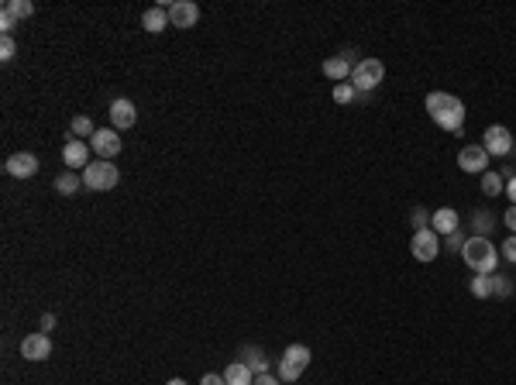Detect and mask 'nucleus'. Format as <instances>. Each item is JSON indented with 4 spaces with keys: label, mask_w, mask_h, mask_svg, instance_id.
<instances>
[{
    "label": "nucleus",
    "mask_w": 516,
    "mask_h": 385,
    "mask_svg": "<svg viewBox=\"0 0 516 385\" xmlns=\"http://www.w3.org/2000/svg\"><path fill=\"white\" fill-rule=\"evenodd\" d=\"M503 220H506V227H510V230L516 234V207H510V210H506V217H503Z\"/></svg>",
    "instance_id": "obj_36"
},
{
    "label": "nucleus",
    "mask_w": 516,
    "mask_h": 385,
    "mask_svg": "<svg viewBox=\"0 0 516 385\" xmlns=\"http://www.w3.org/2000/svg\"><path fill=\"white\" fill-rule=\"evenodd\" d=\"M72 134H79V138H93L97 134V127H93V120L90 117H72Z\"/></svg>",
    "instance_id": "obj_24"
},
{
    "label": "nucleus",
    "mask_w": 516,
    "mask_h": 385,
    "mask_svg": "<svg viewBox=\"0 0 516 385\" xmlns=\"http://www.w3.org/2000/svg\"><path fill=\"white\" fill-rule=\"evenodd\" d=\"M200 385H228V382H224V375H203Z\"/></svg>",
    "instance_id": "obj_35"
},
{
    "label": "nucleus",
    "mask_w": 516,
    "mask_h": 385,
    "mask_svg": "<svg viewBox=\"0 0 516 385\" xmlns=\"http://www.w3.org/2000/svg\"><path fill=\"white\" fill-rule=\"evenodd\" d=\"M482 148H485L489 155H510V152H513V134H510L503 124H492V127H485Z\"/></svg>",
    "instance_id": "obj_8"
},
{
    "label": "nucleus",
    "mask_w": 516,
    "mask_h": 385,
    "mask_svg": "<svg viewBox=\"0 0 516 385\" xmlns=\"http://www.w3.org/2000/svg\"><path fill=\"white\" fill-rule=\"evenodd\" d=\"M90 152H97L104 162H111L114 155H120V138L114 127H97V134L90 138Z\"/></svg>",
    "instance_id": "obj_7"
},
{
    "label": "nucleus",
    "mask_w": 516,
    "mask_h": 385,
    "mask_svg": "<svg viewBox=\"0 0 516 385\" xmlns=\"http://www.w3.org/2000/svg\"><path fill=\"white\" fill-rule=\"evenodd\" d=\"M458 165L464 172H489V152L482 145H464L458 152Z\"/></svg>",
    "instance_id": "obj_11"
},
{
    "label": "nucleus",
    "mask_w": 516,
    "mask_h": 385,
    "mask_svg": "<svg viewBox=\"0 0 516 385\" xmlns=\"http://www.w3.org/2000/svg\"><path fill=\"white\" fill-rule=\"evenodd\" d=\"M382 79H386V65H382L379 58H361V62L354 65V72H351V86H354L358 93H372Z\"/></svg>",
    "instance_id": "obj_4"
},
{
    "label": "nucleus",
    "mask_w": 516,
    "mask_h": 385,
    "mask_svg": "<svg viewBox=\"0 0 516 385\" xmlns=\"http://www.w3.org/2000/svg\"><path fill=\"white\" fill-rule=\"evenodd\" d=\"M427 110H430L434 124L444 127V131H461L464 127V104L458 97H451V93H430L427 97Z\"/></svg>",
    "instance_id": "obj_1"
},
{
    "label": "nucleus",
    "mask_w": 516,
    "mask_h": 385,
    "mask_svg": "<svg viewBox=\"0 0 516 385\" xmlns=\"http://www.w3.org/2000/svg\"><path fill=\"white\" fill-rule=\"evenodd\" d=\"M117 179H120V172H117V165L111 162H90L83 168V186L86 189H93V193H107V189H114Z\"/></svg>",
    "instance_id": "obj_3"
},
{
    "label": "nucleus",
    "mask_w": 516,
    "mask_h": 385,
    "mask_svg": "<svg viewBox=\"0 0 516 385\" xmlns=\"http://www.w3.org/2000/svg\"><path fill=\"white\" fill-rule=\"evenodd\" d=\"M14 28H17V17H14V14H7V10H3V14H0V31H3V35H10V31H14Z\"/></svg>",
    "instance_id": "obj_31"
},
{
    "label": "nucleus",
    "mask_w": 516,
    "mask_h": 385,
    "mask_svg": "<svg viewBox=\"0 0 516 385\" xmlns=\"http://www.w3.org/2000/svg\"><path fill=\"white\" fill-rule=\"evenodd\" d=\"M434 234H444V237H448V234H455V230H458L461 227V220H458V214H455V210H451V207H441V210H434Z\"/></svg>",
    "instance_id": "obj_17"
},
{
    "label": "nucleus",
    "mask_w": 516,
    "mask_h": 385,
    "mask_svg": "<svg viewBox=\"0 0 516 385\" xmlns=\"http://www.w3.org/2000/svg\"><path fill=\"white\" fill-rule=\"evenodd\" d=\"M427 220H430V214H427L423 207H416V210H413V220H409V223H413V230H427Z\"/></svg>",
    "instance_id": "obj_29"
},
{
    "label": "nucleus",
    "mask_w": 516,
    "mask_h": 385,
    "mask_svg": "<svg viewBox=\"0 0 516 385\" xmlns=\"http://www.w3.org/2000/svg\"><path fill=\"white\" fill-rule=\"evenodd\" d=\"M513 292V282L506 275H492V296H510Z\"/></svg>",
    "instance_id": "obj_26"
},
{
    "label": "nucleus",
    "mask_w": 516,
    "mask_h": 385,
    "mask_svg": "<svg viewBox=\"0 0 516 385\" xmlns=\"http://www.w3.org/2000/svg\"><path fill=\"white\" fill-rule=\"evenodd\" d=\"M506 196H510V203L516 207V175H510V179H506Z\"/></svg>",
    "instance_id": "obj_33"
},
{
    "label": "nucleus",
    "mask_w": 516,
    "mask_h": 385,
    "mask_svg": "<svg viewBox=\"0 0 516 385\" xmlns=\"http://www.w3.org/2000/svg\"><path fill=\"white\" fill-rule=\"evenodd\" d=\"M409 251H413V258H416V262H434V258L441 255V237L434 234V227L416 230V234H413V241H409Z\"/></svg>",
    "instance_id": "obj_6"
},
{
    "label": "nucleus",
    "mask_w": 516,
    "mask_h": 385,
    "mask_svg": "<svg viewBox=\"0 0 516 385\" xmlns=\"http://www.w3.org/2000/svg\"><path fill=\"white\" fill-rule=\"evenodd\" d=\"M448 248H451V251H461V248H464V241H461L458 230H455V234H448Z\"/></svg>",
    "instance_id": "obj_32"
},
{
    "label": "nucleus",
    "mask_w": 516,
    "mask_h": 385,
    "mask_svg": "<svg viewBox=\"0 0 516 385\" xmlns=\"http://www.w3.org/2000/svg\"><path fill=\"white\" fill-rule=\"evenodd\" d=\"M14 52H17L14 38H10V35H3V42H0V58H3V62H10V58H14Z\"/></svg>",
    "instance_id": "obj_28"
},
{
    "label": "nucleus",
    "mask_w": 516,
    "mask_h": 385,
    "mask_svg": "<svg viewBox=\"0 0 516 385\" xmlns=\"http://www.w3.org/2000/svg\"><path fill=\"white\" fill-rule=\"evenodd\" d=\"M224 382L228 385H255V372L244 365V361H234L224 368Z\"/></svg>",
    "instance_id": "obj_18"
},
{
    "label": "nucleus",
    "mask_w": 516,
    "mask_h": 385,
    "mask_svg": "<svg viewBox=\"0 0 516 385\" xmlns=\"http://www.w3.org/2000/svg\"><path fill=\"white\" fill-rule=\"evenodd\" d=\"M3 10H7V14H14L17 21H24V17H31V14H35V3H31V0H7V3H3Z\"/></svg>",
    "instance_id": "obj_22"
},
{
    "label": "nucleus",
    "mask_w": 516,
    "mask_h": 385,
    "mask_svg": "<svg viewBox=\"0 0 516 385\" xmlns=\"http://www.w3.org/2000/svg\"><path fill=\"white\" fill-rule=\"evenodd\" d=\"M83 189V175L79 172H62L56 179V193H62V196H76Z\"/></svg>",
    "instance_id": "obj_20"
},
{
    "label": "nucleus",
    "mask_w": 516,
    "mask_h": 385,
    "mask_svg": "<svg viewBox=\"0 0 516 385\" xmlns=\"http://www.w3.org/2000/svg\"><path fill=\"white\" fill-rule=\"evenodd\" d=\"M21 358H28V361H49V358H52V340H49V333H28V337L21 340Z\"/></svg>",
    "instance_id": "obj_9"
},
{
    "label": "nucleus",
    "mask_w": 516,
    "mask_h": 385,
    "mask_svg": "<svg viewBox=\"0 0 516 385\" xmlns=\"http://www.w3.org/2000/svg\"><path fill=\"white\" fill-rule=\"evenodd\" d=\"M475 230H478V237H489V234H492V217L475 214Z\"/></svg>",
    "instance_id": "obj_27"
},
{
    "label": "nucleus",
    "mask_w": 516,
    "mask_h": 385,
    "mask_svg": "<svg viewBox=\"0 0 516 385\" xmlns=\"http://www.w3.org/2000/svg\"><path fill=\"white\" fill-rule=\"evenodd\" d=\"M306 365H310V347L289 344L286 351H283V358H279V379L283 382H296L306 372Z\"/></svg>",
    "instance_id": "obj_5"
},
{
    "label": "nucleus",
    "mask_w": 516,
    "mask_h": 385,
    "mask_svg": "<svg viewBox=\"0 0 516 385\" xmlns=\"http://www.w3.org/2000/svg\"><path fill=\"white\" fill-rule=\"evenodd\" d=\"M351 72H354V65H351V55H331V58H324V76L327 79H351Z\"/></svg>",
    "instance_id": "obj_15"
},
{
    "label": "nucleus",
    "mask_w": 516,
    "mask_h": 385,
    "mask_svg": "<svg viewBox=\"0 0 516 385\" xmlns=\"http://www.w3.org/2000/svg\"><path fill=\"white\" fill-rule=\"evenodd\" d=\"M166 385H186V382H182V379H169V382H166Z\"/></svg>",
    "instance_id": "obj_38"
},
{
    "label": "nucleus",
    "mask_w": 516,
    "mask_h": 385,
    "mask_svg": "<svg viewBox=\"0 0 516 385\" xmlns=\"http://www.w3.org/2000/svg\"><path fill=\"white\" fill-rule=\"evenodd\" d=\"M241 361H244V365H248V368H251L255 375L269 372V358H265V354H262L258 347H251V344H248V347H241Z\"/></svg>",
    "instance_id": "obj_19"
},
{
    "label": "nucleus",
    "mask_w": 516,
    "mask_h": 385,
    "mask_svg": "<svg viewBox=\"0 0 516 385\" xmlns=\"http://www.w3.org/2000/svg\"><path fill=\"white\" fill-rule=\"evenodd\" d=\"M461 255H464V265L471 269L475 275H492L496 272V262H499V251L492 248V241L489 237H468L464 241V248H461Z\"/></svg>",
    "instance_id": "obj_2"
},
{
    "label": "nucleus",
    "mask_w": 516,
    "mask_h": 385,
    "mask_svg": "<svg viewBox=\"0 0 516 385\" xmlns=\"http://www.w3.org/2000/svg\"><path fill=\"white\" fill-rule=\"evenodd\" d=\"M200 21V7L193 3V0H175V3H169V24L172 28H193Z\"/></svg>",
    "instance_id": "obj_10"
},
{
    "label": "nucleus",
    "mask_w": 516,
    "mask_h": 385,
    "mask_svg": "<svg viewBox=\"0 0 516 385\" xmlns=\"http://www.w3.org/2000/svg\"><path fill=\"white\" fill-rule=\"evenodd\" d=\"M503 258L516 265V234H510V237H506V244H503Z\"/></svg>",
    "instance_id": "obj_30"
},
{
    "label": "nucleus",
    "mask_w": 516,
    "mask_h": 385,
    "mask_svg": "<svg viewBox=\"0 0 516 385\" xmlns=\"http://www.w3.org/2000/svg\"><path fill=\"white\" fill-rule=\"evenodd\" d=\"M111 124H114V131H127V127H134V120H138V110L131 100H114L111 104Z\"/></svg>",
    "instance_id": "obj_13"
},
{
    "label": "nucleus",
    "mask_w": 516,
    "mask_h": 385,
    "mask_svg": "<svg viewBox=\"0 0 516 385\" xmlns=\"http://www.w3.org/2000/svg\"><path fill=\"white\" fill-rule=\"evenodd\" d=\"M354 97H358V90H354L351 83H338V86H334V104H351Z\"/></svg>",
    "instance_id": "obj_25"
},
{
    "label": "nucleus",
    "mask_w": 516,
    "mask_h": 385,
    "mask_svg": "<svg viewBox=\"0 0 516 385\" xmlns=\"http://www.w3.org/2000/svg\"><path fill=\"white\" fill-rule=\"evenodd\" d=\"M56 327V317H52V313H45V317H42V330H52Z\"/></svg>",
    "instance_id": "obj_37"
},
{
    "label": "nucleus",
    "mask_w": 516,
    "mask_h": 385,
    "mask_svg": "<svg viewBox=\"0 0 516 385\" xmlns=\"http://www.w3.org/2000/svg\"><path fill=\"white\" fill-rule=\"evenodd\" d=\"M255 385H279V379H272L269 372H262V375H255Z\"/></svg>",
    "instance_id": "obj_34"
},
{
    "label": "nucleus",
    "mask_w": 516,
    "mask_h": 385,
    "mask_svg": "<svg viewBox=\"0 0 516 385\" xmlns=\"http://www.w3.org/2000/svg\"><path fill=\"white\" fill-rule=\"evenodd\" d=\"M141 28L145 31H152V35H159V31H166L169 28V7H148L145 14H141Z\"/></svg>",
    "instance_id": "obj_16"
},
{
    "label": "nucleus",
    "mask_w": 516,
    "mask_h": 385,
    "mask_svg": "<svg viewBox=\"0 0 516 385\" xmlns=\"http://www.w3.org/2000/svg\"><path fill=\"white\" fill-rule=\"evenodd\" d=\"M35 172H38V159L31 152H17L7 159V175H14V179H31Z\"/></svg>",
    "instance_id": "obj_12"
},
{
    "label": "nucleus",
    "mask_w": 516,
    "mask_h": 385,
    "mask_svg": "<svg viewBox=\"0 0 516 385\" xmlns=\"http://www.w3.org/2000/svg\"><path fill=\"white\" fill-rule=\"evenodd\" d=\"M471 296L489 299V296H492V275H475V278H471Z\"/></svg>",
    "instance_id": "obj_23"
},
{
    "label": "nucleus",
    "mask_w": 516,
    "mask_h": 385,
    "mask_svg": "<svg viewBox=\"0 0 516 385\" xmlns=\"http://www.w3.org/2000/svg\"><path fill=\"white\" fill-rule=\"evenodd\" d=\"M62 162L69 165V172L86 168V165H90V145H83L79 138H72V141L62 148Z\"/></svg>",
    "instance_id": "obj_14"
},
{
    "label": "nucleus",
    "mask_w": 516,
    "mask_h": 385,
    "mask_svg": "<svg viewBox=\"0 0 516 385\" xmlns=\"http://www.w3.org/2000/svg\"><path fill=\"white\" fill-rule=\"evenodd\" d=\"M482 193H489V196H499V193H506V182H503V175H499V172H482Z\"/></svg>",
    "instance_id": "obj_21"
}]
</instances>
